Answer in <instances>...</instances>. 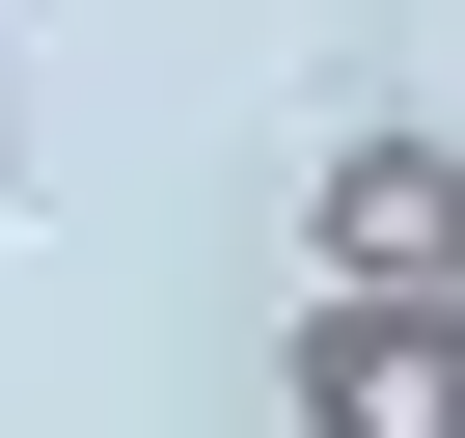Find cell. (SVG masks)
<instances>
[{
    "label": "cell",
    "instance_id": "7a4b0ae2",
    "mask_svg": "<svg viewBox=\"0 0 465 438\" xmlns=\"http://www.w3.org/2000/svg\"><path fill=\"white\" fill-rule=\"evenodd\" d=\"M274 411L302 438H465V302H302Z\"/></svg>",
    "mask_w": 465,
    "mask_h": 438
},
{
    "label": "cell",
    "instance_id": "6da1fadb",
    "mask_svg": "<svg viewBox=\"0 0 465 438\" xmlns=\"http://www.w3.org/2000/svg\"><path fill=\"white\" fill-rule=\"evenodd\" d=\"M302 302H465V137H329V192H302Z\"/></svg>",
    "mask_w": 465,
    "mask_h": 438
}]
</instances>
